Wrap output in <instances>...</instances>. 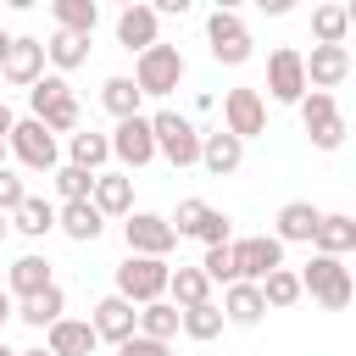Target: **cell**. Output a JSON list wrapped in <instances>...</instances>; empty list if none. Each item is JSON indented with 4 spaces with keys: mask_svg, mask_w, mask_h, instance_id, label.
I'll return each mask as SVG.
<instances>
[{
    "mask_svg": "<svg viewBox=\"0 0 356 356\" xmlns=\"http://www.w3.org/2000/svg\"><path fill=\"white\" fill-rule=\"evenodd\" d=\"M200 273H206L211 284H239V261H234V245H211V250L200 256Z\"/></svg>",
    "mask_w": 356,
    "mask_h": 356,
    "instance_id": "74e56055",
    "label": "cell"
},
{
    "mask_svg": "<svg viewBox=\"0 0 356 356\" xmlns=\"http://www.w3.org/2000/svg\"><path fill=\"white\" fill-rule=\"evenodd\" d=\"M100 228H106V211H100L95 200H72V206H61V234H67V239L95 245V239H100Z\"/></svg>",
    "mask_w": 356,
    "mask_h": 356,
    "instance_id": "44dd1931",
    "label": "cell"
},
{
    "mask_svg": "<svg viewBox=\"0 0 356 356\" xmlns=\"http://www.w3.org/2000/svg\"><path fill=\"white\" fill-rule=\"evenodd\" d=\"M11 128H17V117H11V106L0 100V139H11Z\"/></svg>",
    "mask_w": 356,
    "mask_h": 356,
    "instance_id": "7bdbcfd3",
    "label": "cell"
},
{
    "mask_svg": "<svg viewBox=\"0 0 356 356\" xmlns=\"http://www.w3.org/2000/svg\"><path fill=\"white\" fill-rule=\"evenodd\" d=\"M206 44H211V61H222V67H245L250 61V33L228 6H217L206 17Z\"/></svg>",
    "mask_w": 356,
    "mask_h": 356,
    "instance_id": "277c9868",
    "label": "cell"
},
{
    "mask_svg": "<svg viewBox=\"0 0 356 356\" xmlns=\"http://www.w3.org/2000/svg\"><path fill=\"white\" fill-rule=\"evenodd\" d=\"M228 222H234V217L211 206V211L200 217V228H195V239H206V250H211V245H234V239H228Z\"/></svg>",
    "mask_w": 356,
    "mask_h": 356,
    "instance_id": "f35d334b",
    "label": "cell"
},
{
    "mask_svg": "<svg viewBox=\"0 0 356 356\" xmlns=\"http://www.w3.org/2000/svg\"><path fill=\"white\" fill-rule=\"evenodd\" d=\"M167 295H172V306H178V312H189V306H206V300H211V278H206L200 267H172V284H167Z\"/></svg>",
    "mask_w": 356,
    "mask_h": 356,
    "instance_id": "484cf974",
    "label": "cell"
},
{
    "mask_svg": "<svg viewBox=\"0 0 356 356\" xmlns=\"http://www.w3.org/2000/svg\"><path fill=\"white\" fill-rule=\"evenodd\" d=\"M134 83H139L145 95H172V89L184 83V50H178V44H156V50H145L139 67H134Z\"/></svg>",
    "mask_w": 356,
    "mask_h": 356,
    "instance_id": "8992f818",
    "label": "cell"
},
{
    "mask_svg": "<svg viewBox=\"0 0 356 356\" xmlns=\"http://www.w3.org/2000/svg\"><path fill=\"white\" fill-rule=\"evenodd\" d=\"M300 122H306V134H312L317 150H339V145H345V117H339L334 95L312 89V95L300 100Z\"/></svg>",
    "mask_w": 356,
    "mask_h": 356,
    "instance_id": "9c48e42d",
    "label": "cell"
},
{
    "mask_svg": "<svg viewBox=\"0 0 356 356\" xmlns=\"http://www.w3.org/2000/svg\"><path fill=\"white\" fill-rule=\"evenodd\" d=\"M139 100H145V89H139L134 78H106V83H100V106H106L117 122L139 117Z\"/></svg>",
    "mask_w": 356,
    "mask_h": 356,
    "instance_id": "83f0119b",
    "label": "cell"
},
{
    "mask_svg": "<svg viewBox=\"0 0 356 356\" xmlns=\"http://www.w3.org/2000/svg\"><path fill=\"white\" fill-rule=\"evenodd\" d=\"M0 356H17V350H6V345H0Z\"/></svg>",
    "mask_w": 356,
    "mask_h": 356,
    "instance_id": "f907efd6",
    "label": "cell"
},
{
    "mask_svg": "<svg viewBox=\"0 0 356 356\" xmlns=\"http://www.w3.org/2000/svg\"><path fill=\"white\" fill-rule=\"evenodd\" d=\"M306 89H312V83H306V56H300V50H289V44H284V50H273V56H267V95H273V100H284V106H300V100H306Z\"/></svg>",
    "mask_w": 356,
    "mask_h": 356,
    "instance_id": "ba28073f",
    "label": "cell"
},
{
    "mask_svg": "<svg viewBox=\"0 0 356 356\" xmlns=\"http://www.w3.org/2000/svg\"><path fill=\"white\" fill-rule=\"evenodd\" d=\"M61 312H67V295H61V289H44V295L22 300V312H17V317H22L28 328H56V323H61Z\"/></svg>",
    "mask_w": 356,
    "mask_h": 356,
    "instance_id": "4dcf8cb0",
    "label": "cell"
},
{
    "mask_svg": "<svg viewBox=\"0 0 356 356\" xmlns=\"http://www.w3.org/2000/svg\"><path fill=\"white\" fill-rule=\"evenodd\" d=\"M28 200V189H22V178L11 172V167H0V211L6 217H17V206Z\"/></svg>",
    "mask_w": 356,
    "mask_h": 356,
    "instance_id": "ab89813d",
    "label": "cell"
},
{
    "mask_svg": "<svg viewBox=\"0 0 356 356\" xmlns=\"http://www.w3.org/2000/svg\"><path fill=\"white\" fill-rule=\"evenodd\" d=\"M11 44H17V39H11L6 28H0V67H6V56H11Z\"/></svg>",
    "mask_w": 356,
    "mask_h": 356,
    "instance_id": "ee69618b",
    "label": "cell"
},
{
    "mask_svg": "<svg viewBox=\"0 0 356 356\" xmlns=\"http://www.w3.org/2000/svg\"><path fill=\"white\" fill-rule=\"evenodd\" d=\"M50 178H56V189H61V200L72 206V200H95V178H100V172H83V167H72V161H61V167H56Z\"/></svg>",
    "mask_w": 356,
    "mask_h": 356,
    "instance_id": "e575fe53",
    "label": "cell"
},
{
    "mask_svg": "<svg viewBox=\"0 0 356 356\" xmlns=\"http://www.w3.org/2000/svg\"><path fill=\"white\" fill-rule=\"evenodd\" d=\"M222 317L239 323V328H256V323L267 317V295H261V284H228V295H222Z\"/></svg>",
    "mask_w": 356,
    "mask_h": 356,
    "instance_id": "d6986e66",
    "label": "cell"
},
{
    "mask_svg": "<svg viewBox=\"0 0 356 356\" xmlns=\"http://www.w3.org/2000/svg\"><path fill=\"white\" fill-rule=\"evenodd\" d=\"M261 295H267V312H284V306H295L306 289H300V273H289V267H278L267 284H261Z\"/></svg>",
    "mask_w": 356,
    "mask_h": 356,
    "instance_id": "d590c367",
    "label": "cell"
},
{
    "mask_svg": "<svg viewBox=\"0 0 356 356\" xmlns=\"http://www.w3.org/2000/svg\"><path fill=\"white\" fill-rule=\"evenodd\" d=\"M44 61H50V50H44L39 39H17L0 72H6V83H17V89H33V83L44 78Z\"/></svg>",
    "mask_w": 356,
    "mask_h": 356,
    "instance_id": "5bb4252c",
    "label": "cell"
},
{
    "mask_svg": "<svg viewBox=\"0 0 356 356\" xmlns=\"http://www.w3.org/2000/svg\"><path fill=\"white\" fill-rule=\"evenodd\" d=\"M11 156H17L22 167H33V172H56V167H61L56 134H50L39 117H28V122H17V128H11Z\"/></svg>",
    "mask_w": 356,
    "mask_h": 356,
    "instance_id": "52a82bcc",
    "label": "cell"
},
{
    "mask_svg": "<svg viewBox=\"0 0 356 356\" xmlns=\"http://www.w3.org/2000/svg\"><path fill=\"white\" fill-rule=\"evenodd\" d=\"M317 222H323V211H317L312 200H289V206L278 211V239H284V245H312V239H317Z\"/></svg>",
    "mask_w": 356,
    "mask_h": 356,
    "instance_id": "ffe728a7",
    "label": "cell"
},
{
    "mask_svg": "<svg viewBox=\"0 0 356 356\" xmlns=\"http://www.w3.org/2000/svg\"><path fill=\"white\" fill-rule=\"evenodd\" d=\"M6 234H11V217H6V211H0V239H6Z\"/></svg>",
    "mask_w": 356,
    "mask_h": 356,
    "instance_id": "7dc6e473",
    "label": "cell"
},
{
    "mask_svg": "<svg viewBox=\"0 0 356 356\" xmlns=\"http://www.w3.org/2000/svg\"><path fill=\"white\" fill-rule=\"evenodd\" d=\"M6 150H11V139H0V167H6Z\"/></svg>",
    "mask_w": 356,
    "mask_h": 356,
    "instance_id": "c3c4849f",
    "label": "cell"
},
{
    "mask_svg": "<svg viewBox=\"0 0 356 356\" xmlns=\"http://www.w3.org/2000/svg\"><path fill=\"white\" fill-rule=\"evenodd\" d=\"M17 356H56L50 345H33V350H17Z\"/></svg>",
    "mask_w": 356,
    "mask_h": 356,
    "instance_id": "bcb514c9",
    "label": "cell"
},
{
    "mask_svg": "<svg viewBox=\"0 0 356 356\" xmlns=\"http://www.w3.org/2000/svg\"><path fill=\"white\" fill-rule=\"evenodd\" d=\"M89 323H95V334L111 339V345H128V339L139 334V312H134V300H122V295H106Z\"/></svg>",
    "mask_w": 356,
    "mask_h": 356,
    "instance_id": "4fadbf2b",
    "label": "cell"
},
{
    "mask_svg": "<svg viewBox=\"0 0 356 356\" xmlns=\"http://www.w3.org/2000/svg\"><path fill=\"white\" fill-rule=\"evenodd\" d=\"M317 256H345V250H356V217H339V211H323V222H317Z\"/></svg>",
    "mask_w": 356,
    "mask_h": 356,
    "instance_id": "603a6c76",
    "label": "cell"
},
{
    "mask_svg": "<svg viewBox=\"0 0 356 356\" xmlns=\"http://www.w3.org/2000/svg\"><path fill=\"white\" fill-rule=\"evenodd\" d=\"M28 100H33V117H50L56 106H67V100H72V89H67V78H61V72H44V78L28 89Z\"/></svg>",
    "mask_w": 356,
    "mask_h": 356,
    "instance_id": "836d02e7",
    "label": "cell"
},
{
    "mask_svg": "<svg viewBox=\"0 0 356 356\" xmlns=\"http://www.w3.org/2000/svg\"><path fill=\"white\" fill-rule=\"evenodd\" d=\"M44 50H50V67H56V72H72V67H83V61H89V39L61 33V28L50 33V44H44Z\"/></svg>",
    "mask_w": 356,
    "mask_h": 356,
    "instance_id": "1f68e13d",
    "label": "cell"
},
{
    "mask_svg": "<svg viewBox=\"0 0 356 356\" xmlns=\"http://www.w3.org/2000/svg\"><path fill=\"white\" fill-rule=\"evenodd\" d=\"M6 317H17V312H11V295L0 289V328H6Z\"/></svg>",
    "mask_w": 356,
    "mask_h": 356,
    "instance_id": "f6af8a7d",
    "label": "cell"
},
{
    "mask_svg": "<svg viewBox=\"0 0 356 356\" xmlns=\"http://www.w3.org/2000/svg\"><path fill=\"white\" fill-rule=\"evenodd\" d=\"M345 11H350V28H356V0H350V6H345Z\"/></svg>",
    "mask_w": 356,
    "mask_h": 356,
    "instance_id": "681fc988",
    "label": "cell"
},
{
    "mask_svg": "<svg viewBox=\"0 0 356 356\" xmlns=\"http://www.w3.org/2000/svg\"><path fill=\"white\" fill-rule=\"evenodd\" d=\"M150 128H156V150H161L172 167H195V161H200V128H195L189 117H178V111H156Z\"/></svg>",
    "mask_w": 356,
    "mask_h": 356,
    "instance_id": "3957f363",
    "label": "cell"
},
{
    "mask_svg": "<svg viewBox=\"0 0 356 356\" xmlns=\"http://www.w3.org/2000/svg\"><path fill=\"white\" fill-rule=\"evenodd\" d=\"M178 328H184V312H178L172 300H156V306H139V334H145V339H161V345H167V339H172Z\"/></svg>",
    "mask_w": 356,
    "mask_h": 356,
    "instance_id": "f546056e",
    "label": "cell"
},
{
    "mask_svg": "<svg viewBox=\"0 0 356 356\" xmlns=\"http://www.w3.org/2000/svg\"><path fill=\"white\" fill-rule=\"evenodd\" d=\"M300 289H312V300H317L323 312H345V306L356 300V284H350V273L339 267V256H312V261L300 267Z\"/></svg>",
    "mask_w": 356,
    "mask_h": 356,
    "instance_id": "7a4b0ae2",
    "label": "cell"
},
{
    "mask_svg": "<svg viewBox=\"0 0 356 356\" xmlns=\"http://www.w3.org/2000/svg\"><path fill=\"white\" fill-rule=\"evenodd\" d=\"M117 356H172L161 339H145V334H134L128 345H117Z\"/></svg>",
    "mask_w": 356,
    "mask_h": 356,
    "instance_id": "b9f144b4",
    "label": "cell"
},
{
    "mask_svg": "<svg viewBox=\"0 0 356 356\" xmlns=\"http://www.w3.org/2000/svg\"><path fill=\"white\" fill-rule=\"evenodd\" d=\"M312 33H317V44H345L350 11H345V6H317V11H312Z\"/></svg>",
    "mask_w": 356,
    "mask_h": 356,
    "instance_id": "d6a6232c",
    "label": "cell"
},
{
    "mask_svg": "<svg viewBox=\"0 0 356 356\" xmlns=\"http://www.w3.org/2000/svg\"><path fill=\"white\" fill-rule=\"evenodd\" d=\"M6 289L17 295V300H33V295H44V289H56V278H50V261L44 256H17L11 261V273H6Z\"/></svg>",
    "mask_w": 356,
    "mask_h": 356,
    "instance_id": "ac0fdd59",
    "label": "cell"
},
{
    "mask_svg": "<svg viewBox=\"0 0 356 356\" xmlns=\"http://www.w3.org/2000/svg\"><path fill=\"white\" fill-rule=\"evenodd\" d=\"M67 156H72V167L100 172V167H106V156H111V139H106V134H95V128H78V134L67 139Z\"/></svg>",
    "mask_w": 356,
    "mask_h": 356,
    "instance_id": "f1b7e54d",
    "label": "cell"
},
{
    "mask_svg": "<svg viewBox=\"0 0 356 356\" xmlns=\"http://www.w3.org/2000/svg\"><path fill=\"white\" fill-rule=\"evenodd\" d=\"M222 128H228L234 139L267 134V100H261L256 89H228V95H222Z\"/></svg>",
    "mask_w": 356,
    "mask_h": 356,
    "instance_id": "8fae6325",
    "label": "cell"
},
{
    "mask_svg": "<svg viewBox=\"0 0 356 356\" xmlns=\"http://www.w3.org/2000/svg\"><path fill=\"white\" fill-rule=\"evenodd\" d=\"M50 17H56V28H61V33L89 39V33H95V22H100V6H95V0H56V6H50Z\"/></svg>",
    "mask_w": 356,
    "mask_h": 356,
    "instance_id": "4316f807",
    "label": "cell"
},
{
    "mask_svg": "<svg viewBox=\"0 0 356 356\" xmlns=\"http://www.w3.org/2000/svg\"><path fill=\"white\" fill-rule=\"evenodd\" d=\"M239 161H245V139H234L228 128H217V134H200V167H206L211 178H228V172H239Z\"/></svg>",
    "mask_w": 356,
    "mask_h": 356,
    "instance_id": "2e32d148",
    "label": "cell"
},
{
    "mask_svg": "<svg viewBox=\"0 0 356 356\" xmlns=\"http://www.w3.org/2000/svg\"><path fill=\"white\" fill-rule=\"evenodd\" d=\"M345 72H350V50L345 44H312V56H306V83L312 89H334V83H345Z\"/></svg>",
    "mask_w": 356,
    "mask_h": 356,
    "instance_id": "9a60e30c",
    "label": "cell"
},
{
    "mask_svg": "<svg viewBox=\"0 0 356 356\" xmlns=\"http://www.w3.org/2000/svg\"><path fill=\"white\" fill-rule=\"evenodd\" d=\"M111 156L122 161V167H150L161 150H156V128H150V117H128V122H117V134H111Z\"/></svg>",
    "mask_w": 356,
    "mask_h": 356,
    "instance_id": "7c38bea8",
    "label": "cell"
},
{
    "mask_svg": "<svg viewBox=\"0 0 356 356\" xmlns=\"http://www.w3.org/2000/svg\"><path fill=\"white\" fill-rule=\"evenodd\" d=\"M95 206H100L106 217H134V178L100 172V178H95Z\"/></svg>",
    "mask_w": 356,
    "mask_h": 356,
    "instance_id": "7402d4cb",
    "label": "cell"
},
{
    "mask_svg": "<svg viewBox=\"0 0 356 356\" xmlns=\"http://www.w3.org/2000/svg\"><path fill=\"white\" fill-rule=\"evenodd\" d=\"M167 284H172V267L161 256H128L117 267V295L134 300V306H156L167 295Z\"/></svg>",
    "mask_w": 356,
    "mask_h": 356,
    "instance_id": "6da1fadb",
    "label": "cell"
},
{
    "mask_svg": "<svg viewBox=\"0 0 356 356\" xmlns=\"http://www.w3.org/2000/svg\"><path fill=\"white\" fill-rule=\"evenodd\" d=\"M122 239H128V256H161L167 261V250L178 245V228L167 217H156V211H134L122 222Z\"/></svg>",
    "mask_w": 356,
    "mask_h": 356,
    "instance_id": "30bf717a",
    "label": "cell"
},
{
    "mask_svg": "<svg viewBox=\"0 0 356 356\" xmlns=\"http://www.w3.org/2000/svg\"><path fill=\"white\" fill-rule=\"evenodd\" d=\"M156 22H161L156 6H128V11L117 17V44H122V50H139V56L156 50V44H161V39H156Z\"/></svg>",
    "mask_w": 356,
    "mask_h": 356,
    "instance_id": "e0dca14e",
    "label": "cell"
},
{
    "mask_svg": "<svg viewBox=\"0 0 356 356\" xmlns=\"http://www.w3.org/2000/svg\"><path fill=\"white\" fill-rule=\"evenodd\" d=\"M234 261H239V284H267V278L284 267V239H278V234L234 239Z\"/></svg>",
    "mask_w": 356,
    "mask_h": 356,
    "instance_id": "5b68a950",
    "label": "cell"
},
{
    "mask_svg": "<svg viewBox=\"0 0 356 356\" xmlns=\"http://www.w3.org/2000/svg\"><path fill=\"white\" fill-rule=\"evenodd\" d=\"M100 345V334H95V323H78V317H61L56 328H50V350L56 356H89Z\"/></svg>",
    "mask_w": 356,
    "mask_h": 356,
    "instance_id": "cb8c5ba5",
    "label": "cell"
},
{
    "mask_svg": "<svg viewBox=\"0 0 356 356\" xmlns=\"http://www.w3.org/2000/svg\"><path fill=\"white\" fill-rule=\"evenodd\" d=\"M11 228H17V234H28V239H44L50 228H61V211H56L50 200L28 195V200L17 206V217H11Z\"/></svg>",
    "mask_w": 356,
    "mask_h": 356,
    "instance_id": "d4e9b609",
    "label": "cell"
},
{
    "mask_svg": "<svg viewBox=\"0 0 356 356\" xmlns=\"http://www.w3.org/2000/svg\"><path fill=\"white\" fill-rule=\"evenodd\" d=\"M222 323H228V317H222V306H211V300L184 312V334H189V339H200V345H206V339H217V334H222Z\"/></svg>",
    "mask_w": 356,
    "mask_h": 356,
    "instance_id": "8d00e7d4",
    "label": "cell"
},
{
    "mask_svg": "<svg viewBox=\"0 0 356 356\" xmlns=\"http://www.w3.org/2000/svg\"><path fill=\"white\" fill-rule=\"evenodd\" d=\"M206 211H211V206H206V200H178V211H172V217H167V222H172V228H178V234H195V228H200V217H206Z\"/></svg>",
    "mask_w": 356,
    "mask_h": 356,
    "instance_id": "60d3db41",
    "label": "cell"
}]
</instances>
